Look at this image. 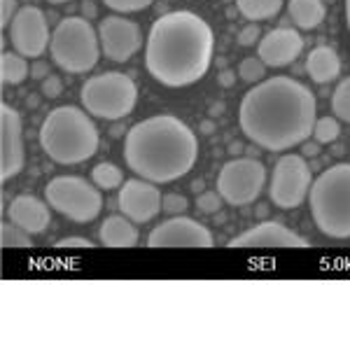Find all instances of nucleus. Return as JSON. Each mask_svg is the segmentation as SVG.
Returning a JSON list of instances; mask_svg holds the SVG:
<instances>
[{"instance_id":"nucleus-1","label":"nucleus","mask_w":350,"mask_h":350,"mask_svg":"<svg viewBox=\"0 0 350 350\" xmlns=\"http://www.w3.org/2000/svg\"><path fill=\"white\" fill-rule=\"evenodd\" d=\"M241 131L269 152L292 150L313 133L315 96L292 77H271L243 96Z\"/></svg>"},{"instance_id":"nucleus-2","label":"nucleus","mask_w":350,"mask_h":350,"mask_svg":"<svg viewBox=\"0 0 350 350\" xmlns=\"http://www.w3.org/2000/svg\"><path fill=\"white\" fill-rule=\"evenodd\" d=\"M213 47L215 36L203 16L189 10L168 12L150 28L145 68L163 87H189L208 72Z\"/></svg>"},{"instance_id":"nucleus-3","label":"nucleus","mask_w":350,"mask_h":350,"mask_svg":"<svg viewBox=\"0 0 350 350\" xmlns=\"http://www.w3.org/2000/svg\"><path fill=\"white\" fill-rule=\"evenodd\" d=\"M199 157L196 133L175 115H154L133 124L124 140V161L154 185L185 178Z\"/></svg>"},{"instance_id":"nucleus-4","label":"nucleus","mask_w":350,"mask_h":350,"mask_svg":"<svg viewBox=\"0 0 350 350\" xmlns=\"http://www.w3.org/2000/svg\"><path fill=\"white\" fill-rule=\"evenodd\" d=\"M40 145L44 154L56 163L89 161L98 150V129L87 115L75 105H61L44 117L40 126Z\"/></svg>"},{"instance_id":"nucleus-5","label":"nucleus","mask_w":350,"mask_h":350,"mask_svg":"<svg viewBox=\"0 0 350 350\" xmlns=\"http://www.w3.org/2000/svg\"><path fill=\"white\" fill-rule=\"evenodd\" d=\"M308 203L320 234L350 239V163H336L320 173L310 185Z\"/></svg>"},{"instance_id":"nucleus-6","label":"nucleus","mask_w":350,"mask_h":350,"mask_svg":"<svg viewBox=\"0 0 350 350\" xmlns=\"http://www.w3.org/2000/svg\"><path fill=\"white\" fill-rule=\"evenodd\" d=\"M49 49H52L54 64L61 70L72 72V75L89 72L98 64V54H100L98 31L84 16H66L54 28Z\"/></svg>"},{"instance_id":"nucleus-7","label":"nucleus","mask_w":350,"mask_h":350,"mask_svg":"<svg viewBox=\"0 0 350 350\" xmlns=\"http://www.w3.org/2000/svg\"><path fill=\"white\" fill-rule=\"evenodd\" d=\"M80 100L89 115L120 122L131 115L138 103V87L124 72H103L82 84Z\"/></svg>"},{"instance_id":"nucleus-8","label":"nucleus","mask_w":350,"mask_h":350,"mask_svg":"<svg viewBox=\"0 0 350 350\" xmlns=\"http://www.w3.org/2000/svg\"><path fill=\"white\" fill-rule=\"evenodd\" d=\"M44 201L59 215L70 222L87 224L100 215L103 196L96 185H89L80 175H59L52 178L44 187Z\"/></svg>"},{"instance_id":"nucleus-9","label":"nucleus","mask_w":350,"mask_h":350,"mask_svg":"<svg viewBox=\"0 0 350 350\" xmlns=\"http://www.w3.org/2000/svg\"><path fill=\"white\" fill-rule=\"evenodd\" d=\"M267 185V168L262 161L241 157L231 159L217 173V191L229 206L255 203Z\"/></svg>"},{"instance_id":"nucleus-10","label":"nucleus","mask_w":350,"mask_h":350,"mask_svg":"<svg viewBox=\"0 0 350 350\" xmlns=\"http://www.w3.org/2000/svg\"><path fill=\"white\" fill-rule=\"evenodd\" d=\"M310 185H313V175L306 159L299 154H283L271 175L269 196L278 208L292 211L306 201Z\"/></svg>"},{"instance_id":"nucleus-11","label":"nucleus","mask_w":350,"mask_h":350,"mask_svg":"<svg viewBox=\"0 0 350 350\" xmlns=\"http://www.w3.org/2000/svg\"><path fill=\"white\" fill-rule=\"evenodd\" d=\"M10 42L16 54L28 56V59H38L44 54V49L52 42V36H49L47 16L40 8L24 5L14 14L12 24H10Z\"/></svg>"},{"instance_id":"nucleus-12","label":"nucleus","mask_w":350,"mask_h":350,"mask_svg":"<svg viewBox=\"0 0 350 350\" xmlns=\"http://www.w3.org/2000/svg\"><path fill=\"white\" fill-rule=\"evenodd\" d=\"M150 247H213L215 239H213L211 229L196 222L194 217L187 215H173L159 227L152 229L148 236Z\"/></svg>"},{"instance_id":"nucleus-13","label":"nucleus","mask_w":350,"mask_h":350,"mask_svg":"<svg viewBox=\"0 0 350 350\" xmlns=\"http://www.w3.org/2000/svg\"><path fill=\"white\" fill-rule=\"evenodd\" d=\"M26 161L24 122L12 105H0V178L10 180L21 173Z\"/></svg>"},{"instance_id":"nucleus-14","label":"nucleus","mask_w":350,"mask_h":350,"mask_svg":"<svg viewBox=\"0 0 350 350\" xmlns=\"http://www.w3.org/2000/svg\"><path fill=\"white\" fill-rule=\"evenodd\" d=\"M100 52L117 64H126L143 47V33L135 21L124 16H108L98 24Z\"/></svg>"},{"instance_id":"nucleus-15","label":"nucleus","mask_w":350,"mask_h":350,"mask_svg":"<svg viewBox=\"0 0 350 350\" xmlns=\"http://www.w3.org/2000/svg\"><path fill=\"white\" fill-rule=\"evenodd\" d=\"M161 201H163V196L159 187L143 178L126 180L120 187V194H117L120 213L135 224H145L159 215Z\"/></svg>"},{"instance_id":"nucleus-16","label":"nucleus","mask_w":350,"mask_h":350,"mask_svg":"<svg viewBox=\"0 0 350 350\" xmlns=\"http://www.w3.org/2000/svg\"><path fill=\"white\" fill-rule=\"evenodd\" d=\"M310 243L280 222H262L229 241V247H308Z\"/></svg>"},{"instance_id":"nucleus-17","label":"nucleus","mask_w":350,"mask_h":350,"mask_svg":"<svg viewBox=\"0 0 350 350\" xmlns=\"http://www.w3.org/2000/svg\"><path fill=\"white\" fill-rule=\"evenodd\" d=\"M259 59L271 68H285L301 56L304 52V38L299 36L295 28H275L269 31L259 40Z\"/></svg>"},{"instance_id":"nucleus-18","label":"nucleus","mask_w":350,"mask_h":350,"mask_svg":"<svg viewBox=\"0 0 350 350\" xmlns=\"http://www.w3.org/2000/svg\"><path fill=\"white\" fill-rule=\"evenodd\" d=\"M8 217H10V222H14L16 227L28 231L31 236H38L49 227L52 213H49L47 201H40L31 194H21V196H14L12 203H10Z\"/></svg>"},{"instance_id":"nucleus-19","label":"nucleus","mask_w":350,"mask_h":350,"mask_svg":"<svg viewBox=\"0 0 350 350\" xmlns=\"http://www.w3.org/2000/svg\"><path fill=\"white\" fill-rule=\"evenodd\" d=\"M306 72L313 82L327 84L336 80L341 75V59H338L336 49H332L329 44H320L313 47L306 56Z\"/></svg>"},{"instance_id":"nucleus-20","label":"nucleus","mask_w":350,"mask_h":350,"mask_svg":"<svg viewBox=\"0 0 350 350\" xmlns=\"http://www.w3.org/2000/svg\"><path fill=\"white\" fill-rule=\"evenodd\" d=\"M126 215H110L103 219L98 229L100 245L105 247H135L138 245V229Z\"/></svg>"},{"instance_id":"nucleus-21","label":"nucleus","mask_w":350,"mask_h":350,"mask_svg":"<svg viewBox=\"0 0 350 350\" xmlns=\"http://www.w3.org/2000/svg\"><path fill=\"white\" fill-rule=\"evenodd\" d=\"M290 19L301 28V31H313L323 24L327 10L323 0H290L287 3Z\"/></svg>"},{"instance_id":"nucleus-22","label":"nucleus","mask_w":350,"mask_h":350,"mask_svg":"<svg viewBox=\"0 0 350 350\" xmlns=\"http://www.w3.org/2000/svg\"><path fill=\"white\" fill-rule=\"evenodd\" d=\"M31 68H28L26 56L16 54V52H3L0 56V77H3V84H10V87H16L28 77Z\"/></svg>"},{"instance_id":"nucleus-23","label":"nucleus","mask_w":350,"mask_h":350,"mask_svg":"<svg viewBox=\"0 0 350 350\" xmlns=\"http://www.w3.org/2000/svg\"><path fill=\"white\" fill-rule=\"evenodd\" d=\"M285 0H236L239 12L250 21H264L271 19L283 10Z\"/></svg>"},{"instance_id":"nucleus-24","label":"nucleus","mask_w":350,"mask_h":350,"mask_svg":"<svg viewBox=\"0 0 350 350\" xmlns=\"http://www.w3.org/2000/svg\"><path fill=\"white\" fill-rule=\"evenodd\" d=\"M92 183H94L98 189H105V191L120 189L122 185H124V173H122V168H120V166H115V163L103 161V163H98V166H94V171H92Z\"/></svg>"},{"instance_id":"nucleus-25","label":"nucleus","mask_w":350,"mask_h":350,"mask_svg":"<svg viewBox=\"0 0 350 350\" xmlns=\"http://www.w3.org/2000/svg\"><path fill=\"white\" fill-rule=\"evenodd\" d=\"M332 110L338 120L350 124V77L338 82V87L332 94Z\"/></svg>"},{"instance_id":"nucleus-26","label":"nucleus","mask_w":350,"mask_h":350,"mask_svg":"<svg viewBox=\"0 0 350 350\" xmlns=\"http://www.w3.org/2000/svg\"><path fill=\"white\" fill-rule=\"evenodd\" d=\"M239 75L243 82L247 84H259L267 75V64H264L259 56H250V59H243L239 66Z\"/></svg>"},{"instance_id":"nucleus-27","label":"nucleus","mask_w":350,"mask_h":350,"mask_svg":"<svg viewBox=\"0 0 350 350\" xmlns=\"http://www.w3.org/2000/svg\"><path fill=\"white\" fill-rule=\"evenodd\" d=\"M338 133H341V126H338V122L334 120V117H320V120H315L313 135L320 145L334 143V140L338 138Z\"/></svg>"},{"instance_id":"nucleus-28","label":"nucleus","mask_w":350,"mask_h":350,"mask_svg":"<svg viewBox=\"0 0 350 350\" xmlns=\"http://www.w3.org/2000/svg\"><path fill=\"white\" fill-rule=\"evenodd\" d=\"M0 241H3L5 247H31V234L24 231L21 227H16L14 222L3 224V231H0Z\"/></svg>"},{"instance_id":"nucleus-29","label":"nucleus","mask_w":350,"mask_h":350,"mask_svg":"<svg viewBox=\"0 0 350 350\" xmlns=\"http://www.w3.org/2000/svg\"><path fill=\"white\" fill-rule=\"evenodd\" d=\"M222 196H219V191H203L199 194V199H196V208H199L201 213H206V215H215V213L222 208Z\"/></svg>"},{"instance_id":"nucleus-30","label":"nucleus","mask_w":350,"mask_h":350,"mask_svg":"<svg viewBox=\"0 0 350 350\" xmlns=\"http://www.w3.org/2000/svg\"><path fill=\"white\" fill-rule=\"evenodd\" d=\"M105 5H108L110 10H115V12H140V10L150 8L154 0H103Z\"/></svg>"},{"instance_id":"nucleus-31","label":"nucleus","mask_w":350,"mask_h":350,"mask_svg":"<svg viewBox=\"0 0 350 350\" xmlns=\"http://www.w3.org/2000/svg\"><path fill=\"white\" fill-rule=\"evenodd\" d=\"M161 208L168 213V215H185V211L189 208V203L183 194H166L161 201Z\"/></svg>"},{"instance_id":"nucleus-32","label":"nucleus","mask_w":350,"mask_h":350,"mask_svg":"<svg viewBox=\"0 0 350 350\" xmlns=\"http://www.w3.org/2000/svg\"><path fill=\"white\" fill-rule=\"evenodd\" d=\"M16 12H19L16 10V0H0V26L10 28Z\"/></svg>"},{"instance_id":"nucleus-33","label":"nucleus","mask_w":350,"mask_h":350,"mask_svg":"<svg viewBox=\"0 0 350 350\" xmlns=\"http://www.w3.org/2000/svg\"><path fill=\"white\" fill-rule=\"evenodd\" d=\"M61 92H64V82L56 75H47L42 80V94L47 96V98H56V96H61Z\"/></svg>"},{"instance_id":"nucleus-34","label":"nucleus","mask_w":350,"mask_h":350,"mask_svg":"<svg viewBox=\"0 0 350 350\" xmlns=\"http://www.w3.org/2000/svg\"><path fill=\"white\" fill-rule=\"evenodd\" d=\"M259 38V26L252 21L250 26H245L243 31L239 33V44H243V47H250V44H255Z\"/></svg>"},{"instance_id":"nucleus-35","label":"nucleus","mask_w":350,"mask_h":350,"mask_svg":"<svg viewBox=\"0 0 350 350\" xmlns=\"http://www.w3.org/2000/svg\"><path fill=\"white\" fill-rule=\"evenodd\" d=\"M56 245L59 247H92L94 243L89 239H80V236H68V239H61Z\"/></svg>"},{"instance_id":"nucleus-36","label":"nucleus","mask_w":350,"mask_h":350,"mask_svg":"<svg viewBox=\"0 0 350 350\" xmlns=\"http://www.w3.org/2000/svg\"><path fill=\"white\" fill-rule=\"evenodd\" d=\"M82 10H84V19H92V16H96V5L92 3V0H89V3H84Z\"/></svg>"},{"instance_id":"nucleus-37","label":"nucleus","mask_w":350,"mask_h":350,"mask_svg":"<svg viewBox=\"0 0 350 350\" xmlns=\"http://www.w3.org/2000/svg\"><path fill=\"white\" fill-rule=\"evenodd\" d=\"M42 75H47V66L44 64L33 66V77H42Z\"/></svg>"},{"instance_id":"nucleus-38","label":"nucleus","mask_w":350,"mask_h":350,"mask_svg":"<svg viewBox=\"0 0 350 350\" xmlns=\"http://www.w3.org/2000/svg\"><path fill=\"white\" fill-rule=\"evenodd\" d=\"M346 24H348V31H350V0H346Z\"/></svg>"},{"instance_id":"nucleus-39","label":"nucleus","mask_w":350,"mask_h":350,"mask_svg":"<svg viewBox=\"0 0 350 350\" xmlns=\"http://www.w3.org/2000/svg\"><path fill=\"white\" fill-rule=\"evenodd\" d=\"M124 133V129L120 126V124H117V126L115 129H112V135H115V138H120V135Z\"/></svg>"},{"instance_id":"nucleus-40","label":"nucleus","mask_w":350,"mask_h":350,"mask_svg":"<svg viewBox=\"0 0 350 350\" xmlns=\"http://www.w3.org/2000/svg\"><path fill=\"white\" fill-rule=\"evenodd\" d=\"M52 5H64V3H70V0H49Z\"/></svg>"}]
</instances>
